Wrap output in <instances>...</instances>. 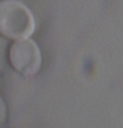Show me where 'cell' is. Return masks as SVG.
Returning a JSON list of instances; mask_svg holds the SVG:
<instances>
[{
	"label": "cell",
	"instance_id": "6da1fadb",
	"mask_svg": "<svg viewBox=\"0 0 123 128\" xmlns=\"http://www.w3.org/2000/svg\"><path fill=\"white\" fill-rule=\"evenodd\" d=\"M36 28L35 16L25 4L16 0H0V36L13 41L27 40Z\"/></svg>",
	"mask_w": 123,
	"mask_h": 128
},
{
	"label": "cell",
	"instance_id": "7a4b0ae2",
	"mask_svg": "<svg viewBox=\"0 0 123 128\" xmlns=\"http://www.w3.org/2000/svg\"><path fill=\"white\" fill-rule=\"evenodd\" d=\"M8 62L19 74L32 77L41 69V50L39 45L31 38L13 41L8 48Z\"/></svg>",
	"mask_w": 123,
	"mask_h": 128
}]
</instances>
